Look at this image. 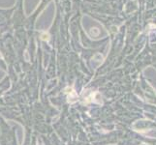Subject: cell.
I'll return each instance as SVG.
<instances>
[{
    "instance_id": "6da1fadb",
    "label": "cell",
    "mask_w": 156,
    "mask_h": 145,
    "mask_svg": "<svg viewBox=\"0 0 156 145\" xmlns=\"http://www.w3.org/2000/svg\"><path fill=\"white\" fill-rule=\"evenodd\" d=\"M41 38H42V40H44V41H49L50 40V35L45 32V33H43L41 35Z\"/></svg>"
}]
</instances>
